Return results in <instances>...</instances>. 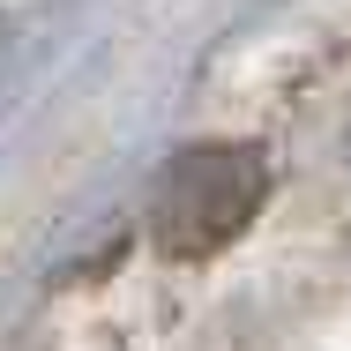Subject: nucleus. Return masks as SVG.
I'll return each instance as SVG.
<instances>
[{
    "label": "nucleus",
    "instance_id": "f257e3e1",
    "mask_svg": "<svg viewBox=\"0 0 351 351\" xmlns=\"http://www.w3.org/2000/svg\"><path fill=\"white\" fill-rule=\"evenodd\" d=\"M262 195H269V165L254 142H195L149 187V239L172 262H202L254 224Z\"/></svg>",
    "mask_w": 351,
    "mask_h": 351
}]
</instances>
